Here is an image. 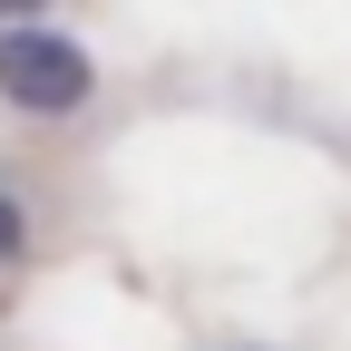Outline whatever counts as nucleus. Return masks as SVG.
<instances>
[{"instance_id": "f257e3e1", "label": "nucleus", "mask_w": 351, "mask_h": 351, "mask_svg": "<svg viewBox=\"0 0 351 351\" xmlns=\"http://www.w3.org/2000/svg\"><path fill=\"white\" fill-rule=\"evenodd\" d=\"M0 98L20 117H78L98 98V59L78 39H59L49 20H20V29H0Z\"/></svg>"}, {"instance_id": "f03ea898", "label": "nucleus", "mask_w": 351, "mask_h": 351, "mask_svg": "<svg viewBox=\"0 0 351 351\" xmlns=\"http://www.w3.org/2000/svg\"><path fill=\"white\" fill-rule=\"evenodd\" d=\"M20 20H39V0H0V29H20Z\"/></svg>"}]
</instances>
